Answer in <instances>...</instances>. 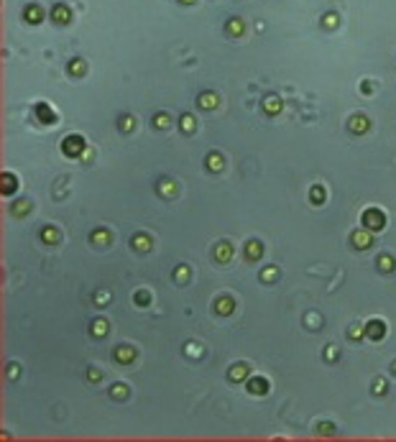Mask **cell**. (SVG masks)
Instances as JSON below:
<instances>
[{"label": "cell", "instance_id": "4fadbf2b", "mask_svg": "<svg viewBox=\"0 0 396 442\" xmlns=\"http://www.w3.org/2000/svg\"><path fill=\"white\" fill-rule=\"evenodd\" d=\"M215 258H218L220 264H225V261H230V258H233V248H230L228 243H220L218 248H215Z\"/></svg>", "mask_w": 396, "mask_h": 442}, {"label": "cell", "instance_id": "ffe728a7", "mask_svg": "<svg viewBox=\"0 0 396 442\" xmlns=\"http://www.w3.org/2000/svg\"><path fill=\"white\" fill-rule=\"evenodd\" d=\"M41 241L49 243V245H54L56 241H59V233H56V228H44V230H41Z\"/></svg>", "mask_w": 396, "mask_h": 442}, {"label": "cell", "instance_id": "7a4b0ae2", "mask_svg": "<svg viewBox=\"0 0 396 442\" xmlns=\"http://www.w3.org/2000/svg\"><path fill=\"white\" fill-rule=\"evenodd\" d=\"M62 149L66 156H82L85 154V138L82 135H66L62 141Z\"/></svg>", "mask_w": 396, "mask_h": 442}, {"label": "cell", "instance_id": "7bdbcfd3", "mask_svg": "<svg viewBox=\"0 0 396 442\" xmlns=\"http://www.w3.org/2000/svg\"><path fill=\"white\" fill-rule=\"evenodd\" d=\"M100 378H103V373H100V371H89V381H100Z\"/></svg>", "mask_w": 396, "mask_h": 442}, {"label": "cell", "instance_id": "6da1fadb", "mask_svg": "<svg viewBox=\"0 0 396 442\" xmlns=\"http://www.w3.org/2000/svg\"><path fill=\"white\" fill-rule=\"evenodd\" d=\"M363 228H366V230H373V233L383 230V228H386V218H383V212L376 210V207L366 210V212H363Z\"/></svg>", "mask_w": 396, "mask_h": 442}, {"label": "cell", "instance_id": "d6986e66", "mask_svg": "<svg viewBox=\"0 0 396 442\" xmlns=\"http://www.w3.org/2000/svg\"><path fill=\"white\" fill-rule=\"evenodd\" d=\"M205 164H207V169H212V172H220V169H222V156L220 154H210L205 158Z\"/></svg>", "mask_w": 396, "mask_h": 442}, {"label": "cell", "instance_id": "484cf974", "mask_svg": "<svg viewBox=\"0 0 396 442\" xmlns=\"http://www.w3.org/2000/svg\"><path fill=\"white\" fill-rule=\"evenodd\" d=\"M169 123H172V118L166 115V112H158V115L154 118V126L158 128V131H164V128H169Z\"/></svg>", "mask_w": 396, "mask_h": 442}, {"label": "cell", "instance_id": "bcb514c9", "mask_svg": "<svg viewBox=\"0 0 396 442\" xmlns=\"http://www.w3.org/2000/svg\"><path fill=\"white\" fill-rule=\"evenodd\" d=\"M391 371H394V373H396V360H394V363H391Z\"/></svg>", "mask_w": 396, "mask_h": 442}, {"label": "cell", "instance_id": "7c38bea8", "mask_svg": "<svg viewBox=\"0 0 396 442\" xmlns=\"http://www.w3.org/2000/svg\"><path fill=\"white\" fill-rule=\"evenodd\" d=\"M261 253H264V245L258 243V241H251V243L245 245V258L258 261V258H261Z\"/></svg>", "mask_w": 396, "mask_h": 442}, {"label": "cell", "instance_id": "8fae6325", "mask_svg": "<svg viewBox=\"0 0 396 442\" xmlns=\"http://www.w3.org/2000/svg\"><path fill=\"white\" fill-rule=\"evenodd\" d=\"M26 21H28V23H33V26L41 23V21H44V10H41L39 5H28V8H26Z\"/></svg>", "mask_w": 396, "mask_h": 442}, {"label": "cell", "instance_id": "44dd1931", "mask_svg": "<svg viewBox=\"0 0 396 442\" xmlns=\"http://www.w3.org/2000/svg\"><path fill=\"white\" fill-rule=\"evenodd\" d=\"M245 376H248V368L243 363H238V366L230 368V381H243Z\"/></svg>", "mask_w": 396, "mask_h": 442}, {"label": "cell", "instance_id": "2e32d148", "mask_svg": "<svg viewBox=\"0 0 396 442\" xmlns=\"http://www.w3.org/2000/svg\"><path fill=\"white\" fill-rule=\"evenodd\" d=\"M243 28H245L243 21H241V18H233V21H228V28H225V31H228L230 36H241Z\"/></svg>", "mask_w": 396, "mask_h": 442}, {"label": "cell", "instance_id": "cb8c5ba5", "mask_svg": "<svg viewBox=\"0 0 396 442\" xmlns=\"http://www.w3.org/2000/svg\"><path fill=\"white\" fill-rule=\"evenodd\" d=\"M309 199H312V205H322L325 202V187H314L309 192Z\"/></svg>", "mask_w": 396, "mask_h": 442}, {"label": "cell", "instance_id": "9a60e30c", "mask_svg": "<svg viewBox=\"0 0 396 442\" xmlns=\"http://www.w3.org/2000/svg\"><path fill=\"white\" fill-rule=\"evenodd\" d=\"M133 248H135V251H141V253L149 251V248H151V238L149 235H135L133 238Z\"/></svg>", "mask_w": 396, "mask_h": 442}, {"label": "cell", "instance_id": "e0dca14e", "mask_svg": "<svg viewBox=\"0 0 396 442\" xmlns=\"http://www.w3.org/2000/svg\"><path fill=\"white\" fill-rule=\"evenodd\" d=\"M264 110L268 112V115H276V112L281 110V100H279V97H266V103H264Z\"/></svg>", "mask_w": 396, "mask_h": 442}, {"label": "cell", "instance_id": "5b68a950", "mask_svg": "<svg viewBox=\"0 0 396 442\" xmlns=\"http://www.w3.org/2000/svg\"><path fill=\"white\" fill-rule=\"evenodd\" d=\"M348 126H350V131H353V133L363 135L366 131H371V120H368L366 115H353V118H350V123H348Z\"/></svg>", "mask_w": 396, "mask_h": 442}, {"label": "cell", "instance_id": "52a82bcc", "mask_svg": "<svg viewBox=\"0 0 396 442\" xmlns=\"http://www.w3.org/2000/svg\"><path fill=\"white\" fill-rule=\"evenodd\" d=\"M350 243H353L358 251H363V248H368L371 245V235L366 233V230H358V233H353L350 235Z\"/></svg>", "mask_w": 396, "mask_h": 442}, {"label": "cell", "instance_id": "60d3db41", "mask_svg": "<svg viewBox=\"0 0 396 442\" xmlns=\"http://www.w3.org/2000/svg\"><path fill=\"white\" fill-rule=\"evenodd\" d=\"M348 337H353V340H360V337H363V330H360V327H353V330L348 332Z\"/></svg>", "mask_w": 396, "mask_h": 442}, {"label": "cell", "instance_id": "ba28073f", "mask_svg": "<svg viewBox=\"0 0 396 442\" xmlns=\"http://www.w3.org/2000/svg\"><path fill=\"white\" fill-rule=\"evenodd\" d=\"M51 18L56 21V23H69L72 13H69V8H66V5H54V10H51Z\"/></svg>", "mask_w": 396, "mask_h": 442}, {"label": "cell", "instance_id": "f1b7e54d", "mask_svg": "<svg viewBox=\"0 0 396 442\" xmlns=\"http://www.w3.org/2000/svg\"><path fill=\"white\" fill-rule=\"evenodd\" d=\"M110 394L115 396V399H126V396H128V386H123V383H115Z\"/></svg>", "mask_w": 396, "mask_h": 442}, {"label": "cell", "instance_id": "ac0fdd59", "mask_svg": "<svg viewBox=\"0 0 396 442\" xmlns=\"http://www.w3.org/2000/svg\"><path fill=\"white\" fill-rule=\"evenodd\" d=\"M87 72V64L82 62V59H72L69 62V74L72 77H79V74H85Z\"/></svg>", "mask_w": 396, "mask_h": 442}, {"label": "cell", "instance_id": "b9f144b4", "mask_svg": "<svg viewBox=\"0 0 396 442\" xmlns=\"http://www.w3.org/2000/svg\"><path fill=\"white\" fill-rule=\"evenodd\" d=\"M309 322L314 325V330H320V327H317V325H320V317H317V314H307V325Z\"/></svg>", "mask_w": 396, "mask_h": 442}, {"label": "cell", "instance_id": "836d02e7", "mask_svg": "<svg viewBox=\"0 0 396 442\" xmlns=\"http://www.w3.org/2000/svg\"><path fill=\"white\" fill-rule=\"evenodd\" d=\"M276 276H279L276 268H264V271H261V279H264V281H274Z\"/></svg>", "mask_w": 396, "mask_h": 442}, {"label": "cell", "instance_id": "1f68e13d", "mask_svg": "<svg viewBox=\"0 0 396 442\" xmlns=\"http://www.w3.org/2000/svg\"><path fill=\"white\" fill-rule=\"evenodd\" d=\"M322 26H325V28H335V26H337V16H335V13H327V16L322 18Z\"/></svg>", "mask_w": 396, "mask_h": 442}, {"label": "cell", "instance_id": "ab89813d", "mask_svg": "<svg viewBox=\"0 0 396 442\" xmlns=\"http://www.w3.org/2000/svg\"><path fill=\"white\" fill-rule=\"evenodd\" d=\"M95 302H97V304H108V302H110V294H108V291H100L97 297H95Z\"/></svg>", "mask_w": 396, "mask_h": 442}, {"label": "cell", "instance_id": "9c48e42d", "mask_svg": "<svg viewBox=\"0 0 396 442\" xmlns=\"http://www.w3.org/2000/svg\"><path fill=\"white\" fill-rule=\"evenodd\" d=\"M248 391L261 396V394H266V391H268V381H266V378H261V376H258V378H251V381H248Z\"/></svg>", "mask_w": 396, "mask_h": 442}, {"label": "cell", "instance_id": "30bf717a", "mask_svg": "<svg viewBox=\"0 0 396 442\" xmlns=\"http://www.w3.org/2000/svg\"><path fill=\"white\" fill-rule=\"evenodd\" d=\"M197 105H199L202 110H215V108H218V95H212V92H202Z\"/></svg>", "mask_w": 396, "mask_h": 442}, {"label": "cell", "instance_id": "603a6c76", "mask_svg": "<svg viewBox=\"0 0 396 442\" xmlns=\"http://www.w3.org/2000/svg\"><path fill=\"white\" fill-rule=\"evenodd\" d=\"M92 243L108 245V243H110V233H108V230H95V233H92Z\"/></svg>", "mask_w": 396, "mask_h": 442}, {"label": "cell", "instance_id": "277c9868", "mask_svg": "<svg viewBox=\"0 0 396 442\" xmlns=\"http://www.w3.org/2000/svg\"><path fill=\"white\" fill-rule=\"evenodd\" d=\"M366 335L371 340H381L383 335H386V325H383V320H371L366 325Z\"/></svg>", "mask_w": 396, "mask_h": 442}, {"label": "cell", "instance_id": "d590c367", "mask_svg": "<svg viewBox=\"0 0 396 442\" xmlns=\"http://www.w3.org/2000/svg\"><path fill=\"white\" fill-rule=\"evenodd\" d=\"M174 279H176V281H187V279H189V268H187V266H179L176 274H174Z\"/></svg>", "mask_w": 396, "mask_h": 442}, {"label": "cell", "instance_id": "3957f363", "mask_svg": "<svg viewBox=\"0 0 396 442\" xmlns=\"http://www.w3.org/2000/svg\"><path fill=\"white\" fill-rule=\"evenodd\" d=\"M36 118H39L41 123H46V126H54V123H56V112L51 110V105L39 103V105H36Z\"/></svg>", "mask_w": 396, "mask_h": 442}, {"label": "cell", "instance_id": "4dcf8cb0", "mask_svg": "<svg viewBox=\"0 0 396 442\" xmlns=\"http://www.w3.org/2000/svg\"><path fill=\"white\" fill-rule=\"evenodd\" d=\"M151 302L149 291H135V304H141V307H146V304Z\"/></svg>", "mask_w": 396, "mask_h": 442}, {"label": "cell", "instance_id": "e575fe53", "mask_svg": "<svg viewBox=\"0 0 396 442\" xmlns=\"http://www.w3.org/2000/svg\"><path fill=\"white\" fill-rule=\"evenodd\" d=\"M120 131H126V133L133 131V118H131V115H123V118H120Z\"/></svg>", "mask_w": 396, "mask_h": 442}, {"label": "cell", "instance_id": "74e56055", "mask_svg": "<svg viewBox=\"0 0 396 442\" xmlns=\"http://www.w3.org/2000/svg\"><path fill=\"white\" fill-rule=\"evenodd\" d=\"M26 212H28V202H16L13 215H26Z\"/></svg>", "mask_w": 396, "mask_h": 442}, {"label": "cell", "instance_id": "8992f818", "mask_svg": "<svg viewBox=\"0 0 396 442\" xmlns=\"http://www.w3.org/2000/svg\"><path fill=\"white\" fill-rule=\"evenodd\" d=\"M115 360H118V363H133V360H135V350L131 345H120L115 350Z\"/></svg>", "mask_w": 396, "mask_h": 442}, {"label": "cell", "instance_id": "8d00e7d4", "mask_svg": "<svg viewBox=\"0 0 396 442\" xmlns=\"http://www.w3.org/2000/svg\"><path fill=\"white\" fill-rule=\"evenodd\" d=\"M325 360H337V348H335V345H327V350H325Z\"/></svg>", "mask_w": 396, "mask_h": 442}, {"label": "cell", "instance_id": "4316f807", "mask_svg": "<svg viewBox=\"0 0 396 442\" xmlns=\"http://www.w3.org/2000/svg\"><path fill=\"white\" fill-rule=\"evenodd\" d=\"M158 192H161L164 197H166V195L172 197L174 192H176V189H174V182H169V179H161V182H158Z\"/></svg>", "mask_w": 396, "mask_h": 442}, {"label": "cell", "instance_id": "f546056e", "mask_svg": "<svg viewBox=\"0 0 396 442\" xmlns=\"http://www.w3.org/2000/svg\"><path fill=\"white\" fill-rule=\"evenodd\" d=\"M179 123H182V131H184V133L195 131V118H192V115H182V120H179Z\"/></svg>", "mask_w": 396, "mask_h": 442}, {"label": "cell", "instance_id": "d6a6232c", "mask_svg": "<svg viewBox=\"0 0 396 442\" xmlns=\"http://www.w3.org/2000/svg\"><path fill=\"white\" fill-rule=\"evenodd\" d=\"M373 394H376V396H383V394H386V381L378 378L376 383H373Z\"/></svg>", "mask_w": 396, "mask_h": 442}, {"label": "cell", "instance_id": "5bb4252c", "mask_svg": "<svg viewBox=\"0 0 396 442\" xmlns=\"http://www.w3.org/2000/svg\"><path fill=\"white\" fill-rule=\"evenodd\" d=\"M233 307H235V304H233L230 297H220L218 302H215V309H218V314H230Z\"/></svg>", "mask_w": 396, "mask_h": 442}, {"label": "cell", "instance_id": "83f0119b", "mask_svg": "<svg viewBox=\"0 0 396 442\" xmlns=\"http://www.w3.org/2000/svg\"><path fill=\"white\" fill-rule=\"evenodd\" d=\"M13 189H16V177H13V174H3V192H5V195H10Z\"/></svg>", "mask_w": 396, "mask_h": 442}, {"label": "cell", "instance_id": "ee69618b", "mask_svg": "<svg viewBox=\"0 0 396 442\" xmlns=\"http://www.w3.org/2000/svg\"><path fill=\"white\" fill-rule=\"evenodd\" d=\"M360 92H363V95H368V92H373V87H371L368 82H363V85H360Z\"/></svg>", "mask_w": 396, "mask_h": 442}, {"label": "cell", "instance_id": "f35d334b", "mask_svg": "<svg viewBox=\"0 0 396 442\" xmlns=\"http://www.w3.org/2000/svg\"><path fill=\"white\" fill-rule=\"evenodd\" d=\"M317 429H320V435H332V432H335V427H332V424H327V422H322Z\"/></svg>", "mask_w": 396, "mask_h": 442}, {"label": "cell", "instance_id": "f6af8a7d", "mask_svg": "<svg viewBox=\"0 0 396 442\" xmlns=\"http://www.w3.org/2000/svg\"><path fill=\"white\" fill-rule=\"evenodd\" d=\"M179 3H184V5H192V3H195V0H179Z\"/></svg>", "mask_w": 396, "mask_h": 442}, {"label": "cell", "instance_id": "7402d4cb", "mask_svg": "<svg viewBox=\"0 0 396 442\" xmlns=\"http://www.w3.org/2000/svg\"><path fill=\"white\" fill-rule=\"evenodd\" d=\"M92 335L95 337H105L108 335V322L105 320H95L92 322Z\"/></svg>", "mask_w": 396, "mask_h": 442}, {"label": "cell", "instance_id": "d4e9b609", "mask_svg": "<svg viewBox=\"0 0 396 442\" xmlns=\"http://www.w3.org/2000/svg\"><path fill=\"white\" fill-rule=\"evenodd\" d=\"M394 266H396V264H394V258H391V256H381V258H378V268L383 271V274L394 271Z\"/></svg>", "mask_w": 396, "mask_h": 442}]
</instances>
